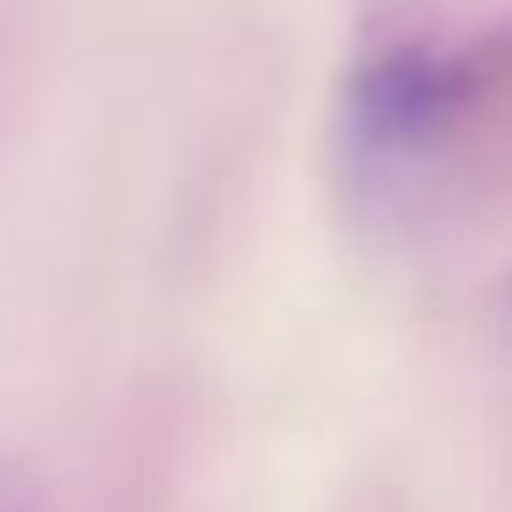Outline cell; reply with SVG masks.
<instances>
[{
	"label": "cell",
	"mask_w": 512,
	"mask_h": 512,
	"mask_svg": "<svg viewBox=\"0 0 512 512\" xmlns=\"http://www.w3.org/2000/svg\"><path fill=\"white\" fill-rule=\"evenodd\" d=\"M0 512H28V501H23V496H17V490H12V485H0Z\"/></svg>",
	"instance_id": "obj_1"
}]
</instances>
